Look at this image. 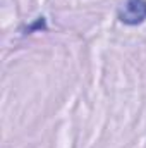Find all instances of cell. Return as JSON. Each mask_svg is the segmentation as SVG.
Wrapping results in <instances>:
<instances>
[{"mask_svg": "<svg viewBox=\"0 0 146 148\" xmlns=\"http://www.w3.org/2000/svg\"><path fill=\"white\" fill-rule=\"evenodd\" d=\"M117 19L126 26H139L146 21V0H124L117 9Z\"/></svg>", "mask_w": 146, "mask_h": 148, "instance_id": "1", "label": "cell"}]
</instances>
